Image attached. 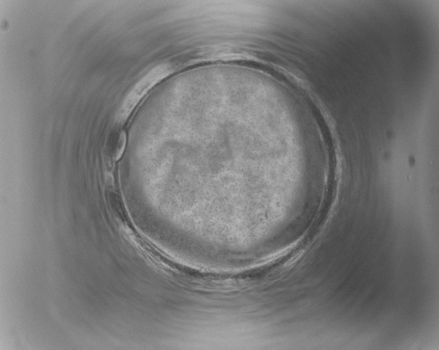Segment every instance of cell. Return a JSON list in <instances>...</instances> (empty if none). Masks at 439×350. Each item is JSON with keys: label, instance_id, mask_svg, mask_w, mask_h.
Segmentation results:
<instances>
[{"label": "cell", "instance_id": "obj_1", "mask_svg": "<svg viewBox=\"0 0 439 350\" xmlns=\"http://www.w3.org/2000/svg\"><path fill=\"white\" fill-rule=\"evenodd\" d=\"M173 71L172 63L163 62L151 68L141 77L126 96L117 114L118 123H124L148 92Z\"/></svg>", "mask_w": 439, "mask_h": 350}]
</instances>
